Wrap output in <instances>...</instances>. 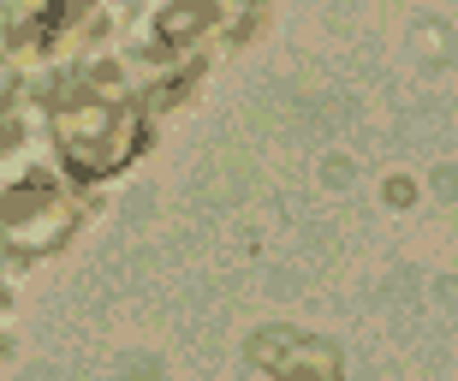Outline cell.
<instances>
[{
    "label": "cell",
    "instance_id": "6da1fadb",
    "mask_svg": "<svg viewBox=\"0 0 458 381\" xmlns=\"http://www.w3.org/2000/svg\"><path fill=\"white\" fill-rule=\"evenodd\" d=\"M244 364H250V381H345L340 351L304 328H262Z\"/></svg>",
    "mask_w": 458,
    "mask_h": 381
}]
</instances>
